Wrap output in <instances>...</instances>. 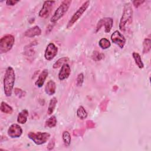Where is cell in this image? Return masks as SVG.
Wrapping results in <instances>:
<instances>
[{"mask_svg": "<svg viewBox=\"0 0 151 151\" xmlns=\"http://www.w3.org/2000/svg\"><path fill=\"white\" fill-rule=\"evenodd\" d=\"M15 80V74L14 70L11 66L6 68L4 77V90L6 97H9L12 94L14 85Z\"/></svg>", "mask_w": 151, "mask_h": 151, "instance_id": "6da1fadb", "label": "cell"}, {"mask_svg": "<svg viewBox=\"0 0 151 151\" xmlns=\"http://www.w3.org/2000/svg\"><path fill=\"white\" fill-rule=\"evenodd\" d=\"M133 18V9L132 5L130 2H127L124 4L122 16L120 20L119 28L121 31H123L126 29V25L129 24L132 21Z\"/></svg>", "mask_w": 151, "mask_h": 151, "instance_id": "7a4b0ae2", "label": "cell"}, {"mask_svg": "<svg viewBox=\"0 0 151 151\" xmlns=\"http://www.w3.org/2000/svg\"><path fill=\"white\" fill-rule=\"evenodd\" d=\"M71 4V1L70 0L63 1L54 12L53 15L50 19V21L52 23H55L56 22H57L67 12Z\"/></svg>", "mask_w": 151, "mask_h": 151, "instance_id": "3957f363", "label": "cell"}, {"mask_svg": "<svg viewBox=\"0 0 151 151\" xmlns=\"http://www.w3.org/2000/svg\"><path fill=\"white\" fill-rule=\"evenodd\" d=\"M15 42V38L11 34H6L0 40V52L5 53L11 50Z\"/></svg>", "mask_w": 151, "mask_h": 151, "instance_id": "277c9868", "label": "cell"}, {"mask_svg": "<svg viewBox=\"0 0 151 151\" xmlns=\"http://www.w3.org/2000/svg\"><path fill=\"white\" fill-rule=\"evenodd\" d=\"M28 136L36 145H41L46 143V142L49 139L50 134L47 132H38L35 133L30 132L28 133Z\"/></svg>", "mask_w": 151, "mask_h": 151, "instance_id": "5b68a950", "label": "cell"}, {"mask_svg": "<svg viewBox=\"0 0 151 151\" xmlns=\"http://www.w3.org/2000/svg\"><path fill=\"white\" fill-rule=\"evenodd\" d=\"M89 5H90V1H85L81 5V6L73 14V15L71 17V18H70V19L68 22L67 27H66L67 28H69L71 27L76 22V21L81 17V15L83 14V13L88 8Z\"/></svg>", "mask_w": 151, "mask_h": 151, "instance_id": "8992f818", "label": "cell"}, {"mask_svg": "<svg viewBox=\"0 0 151 151\" xmlns=\"http://www.w3.org/2000/svg\"><path fill=\"white\" fill-rule=\"evenodd\" d=\"M113 25V19L112 18H110V17L103 18L98 21L96 26V32L99 31L100 29V28L103 25H104L105 27L104 31L105 32L108 33L111 31Z\"/></svg>", "mask_w": 151, "mask_h": 151, "instance_id": "52a82bcc", "label": "cell"}, {"mask_svg": "<svg viewBox=\"0 0 151 151\" xmlns=\"http://www.w3.org/2000/svg\"><path fill=\"white\" fill-rule=\"evenodd\" d=\"M111 40L112 42L117 45L120 48H123L126 43V38L118 30L115 31L111 35Z\"/></svg>", "mask_w": 151, "mask_h": 151, "instance_id": "ba28073f", "label": "cell"}, {"mask_svg": "<svg viewBox=\"0 0 151 151\" xmlns=\"http://www.w3.org/2000/svg\"><path fill=\"white\" fill-rule=\"evenodd\" d=\"M57 52H58L57 47L55 46L54 43H52V42L49 43L45 49V53H44V57L48 61L52 60L56 56V55L57 54Z\"/></svg>", "mask_w": 151, "mask_h": 151, "instance_id": "9c48e42d", "label": "cell"}, {"mask_svg": "<svg viewBox=\"0 0 151 151\" xmlns=\"http://www.w3.org/2000/svg\"><path fill=\"white\" fill-rule=\"evenodd\" d=\"M55 2L54 1H45L44 2V4L42 5V6L41 9H40L38 15L40 17L45 18H47L51 10V8L52 7V5Z\"/></svg>", "mask_w": 151, "mask_h": 151, "instance_id": "30bf717a", "label": "cell"}, {"mask_svg": "<svg viewBox=\"0 0 151 151\" xmlns=\"http://www.w3.org/2000/svg\"><path fill=\"white\" fill-rule=\"evenodd\" d=\"M7 133L10 137L18 138L22 134V129L19 124L14 123L9 127Z\"/></svg>", "mask_w": 151, "mask_h": 151, "instance_id": "8fae6325", "label": "cell"}, {"mask_svg": "<svg viewBox=\"0 0 151 151\" xmlns=\"http://www.w3.org/2000/svg\"><path fill=\"white\" fill-rule=\"evenodd\" d=\"M71 73V69L70 65L65 63L63 66H61V68L58 73V78L60 80H64L66 78H67Z\"/></svg>", "mask_w": 151, "mask_h": 151, "instance_id": "7c38bea8", "label": "cell"}, {"mask_svg": "<svg viewBox=\"0 0 151 151\" xmlns=\"http://www.w3.org/2000/svg\"><path fill=\"white\" fill-rule=\"evenodd\" d=\"M41 30L40 28L37 25H35L26 30L25 32H24V35L29 38H32L35 36H38L41 35Z\"/></svg>", "mask_w": 151, "mask_h": 151, "instance_id": "4fadbf2b", "label": "cell"}, {"mask_svg": "<svg viewBox=\"0 0 151 151\" xmlns=\"http://www.w3.org/2000/svg\"><path fill=\"white\" fill-rule=\"evenodd\" d=\"M48 70L44 69L43 70L41 73L40 74L38 79L35 83V84L38 87H41L44 85V83L45 82V79L48 77Z\"/></svg>", "mask_w": 151, "mask_h": 151, "instance_id": "5bb4252c", "label": "cell"}, {"mask_svg": "<svg viewBox=\"0 0 151 151\" xmlns=\"http://www.w3.org/2000/svg\"><path fill=\"white\" fill-rule=\"evenodd\" d=\"M56 84L52 80H50L46 84L45 87V92L49 96L53 95L55 93Z\"/></svg>", "mask_w": 151, "mask_h": 151, "instance_id": "9a60e30c", "label": "cell"}, {"mask_svg": "<svg viewBox=\"0 0 151 151\" xmlns=\"http://www.w3.org/2000/svg\"><path fill=\"white\" fill-rule=\"evenodd\" d=\"M28 116V111L27 109L22 110L19 113L17 117V122L20 124H25L27 121V117Z\"/></svg>", "mask_w": 151, "mask_h": 151, "instance_id": "2e32d148", "label": "cell"}, {"mask_svg": "<svg viewBox=\"0 0 151 151\" xmlns=\"http://www.w3.org/2000/svg\"><path fill=\"white\" fill-rule=\"evenodd\" d=\"M132 56H133V58L137 66L140 69L143 68L144 67V64L142 62L140 55L138 52H133L132 53Z\"/></svg>", "mask_w": 151, "mask_h": 151, "instance_id": "e0dca14e", "label": "cell"}, {"mask_svg": "<svg viewBox=\"0 0 151 151\" xmlns=\"http://www.w3.org/2000/svg\"><path fill=\"white\" fill-rule=\"evenodd\" d=\"M1 111L4 113L6 114H11L13 111V109L11 106H10L9 104H8L5 101H2L1 103V107H0Z\"/></svg>", "mask_w": 151, "mask_h": 151, "instance_id": "ac0fdd59", "label": "cell"}, {"mask_svg": "<svg viewBox=\"0 0 151 151\" xmlns=\"http://www.w3.org/2000/svg\"><path fill=\"white\" fill-rule=\"evenodd\" d=\"M57 103V100L56 97H54L50 100L49 105L48 107V110H47V113L48 114H51L53 113Z\"/></svg>", "mask_w": 151, "mask_h": 151, "instance_id": "d6986e66", "label": "cell"}, {"mask_svg": "<svg viewBox=\"0 0 151 151\" xmlns=\"http://www.w3.org/2000/svg\"><path fill=\"white\" fill-rule=\"evenodd\" d=\"M68 61H69V58L68 57H61L54 63V64L52 65V68H59V67L63 66L64 64H65Z\"/></svg>", "mask_w": 151, "mask_h": 151, "instance_id": "ffe728a7", "label": "cell"}, {"mask_svg": "<svg viewBox=\"0 0 151 151\" xmlns=\"http://www.w3.org/2000/svg\"><path fill=\"white\" fill-rule=\"evenodd\" d=\"M57 122V121L56 117L55 116H52L45 121V125L46 127H48L49 128H52L56 126Z\"/></svg>", "mask_w": 151, "mask_h": 151, "instance_id": "44dd1931", "label": "cell"}, {"mask_svg": "<svg viewBox=\"0 0 151 151\" xmlns=\"http://www.w3.org/2000/svg\"><path fill=\"white\" fill-rule=\"evenodd\" d=\"M77 116L81 120H84L87 117V113L85 109L82 106H80L78 107L77 110Z\"/></svg>", "mask_w": 151, "mask_h": 151, "instance_id": "7402d4cb", "label": "cell"}, {"mask_svg": "<svg viewBox=\"0 0 151 151\" xmlns=\"http://www.w3.org/2000/svg\"><path fill=\"white\" fill-rule=\"evenodd\" d=\"M62 138L65 146H69L71 143V136L67 131H64L62 133Z\"/></svg>", "mask_w": 151, "mask_h": 151, "instance_id": "603a6c76", "label": "cell"}, {"mask_svg": "<svg viewBox=\"0 0 151 151\" xmlns=\"http://www.w3.org/2000/svg\"><path fill=\"white\" fill-rule=\"evenodd\" d=\"M143 53H147L151 48V41L150 38H145L143 42Z\"/></svg>", "mask_w": 151, "mask_h": 151, "instance_id": "cb8c5ba5", "label": "cell"}, {"mask_svg": "<svg viewBox=\"0 0 151 151\" xmlns=\"http://www.w3.org/2000/svg\"><path fill=\"white\" fill-rule=\"evenodd\" d=\"M99 45L101 47V48L105 50L109 48L111 46V43L107 38H103L100 40L99 42Z\"/></svg>", "mask_w": 151, "mask_h": 151, "instance_id": "d4e9b609", "label": "cell"}, {"mask_svg": "<svg viewBox=\"0 0 151 151\" xmlns=\"http://www.w3.org/2000/svg\"><path fill=\"white\" fill-rule=\"evenodd\" d=\"M83 81H84V74L82 73H79L77 77V86H81Z\"/></svg>", "mask_w": 151, "mask_h": 151, "instance_id": "484cf974", "label": "cell"}, {"mask_svg": "<svg viewBox=\"0 0 151 151\" xmlns=\"http://www.w3.org/2000/svg\"><path fill=\"white\" fill-rule=\"evenodd\" d=\"M143 2H145V1H142V0H135L132 1V3L135 8H138Z\"/></svg>", "mask_w": 151, "mask_h": 151, "instance_id": "4316f807", "label": "cell"}, {"mask_svg": "<svg viewBox=\"0 0 151 151\" xmlns=\"http://www.w3.org/2000/svg\"><path fill=\"white\" fill-rule=\"evenodd\" d=\"M94 59L97 61L98 60H101L103 57H104V55L103 54H100L97 52V51H96V52L94 53Z\"/></svg>", "mask_w": 151, "mask_h": 151, "instance_id": "83f0119b", "label": "cell"}, {"mask_svg": "<svg viewBox=\"0 0 151 151\" xmlns=\"http://www.w3.org/2000/svg\"><path fill=\"white\" fill-rule=\"evenodd\" d=\"M19 1H15V0H8L6 1V4L7 5H10V6H13L15 5L16 4L19 2Z\"/></svg>", "mask_w": 151, "mask_h": 151, "instance_id": "f1b7e54d", "label": "cell"}, {"mask_svg": "<svg viewBox=\"0 0 151 151\" xmlns=\"http://www.w3.org/2000/svg\"><path fill=\"white\" fill-rule=\"evenodd\" d=\"M54 146H55V142H54V139H53L48 143V145L47 146V149L48 150H51V149H52L54 148Z\"/></svg>", "mask_w": 151, "mask_h": 151, "instance_id": "f546056e", "label": "cell"}]
</instances>
